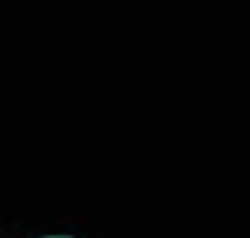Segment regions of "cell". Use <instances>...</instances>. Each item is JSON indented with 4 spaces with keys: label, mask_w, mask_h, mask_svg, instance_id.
Segmentation results:
<instances>
[{
    "label": "cell",
    "mask_w": 250,
    "mask_h": 238,
    "mask_svg": "<svg viewBox=\"0 0 250 238\" xmlns=\"http://www.w3.org/2000/svg\"><path fill=\"white\" fill-rule=\"evenodd\" d=\"M53 238H67V236H53Z\"/></svg>",
    "instance_id": "obj_1"
}]
</instances>
